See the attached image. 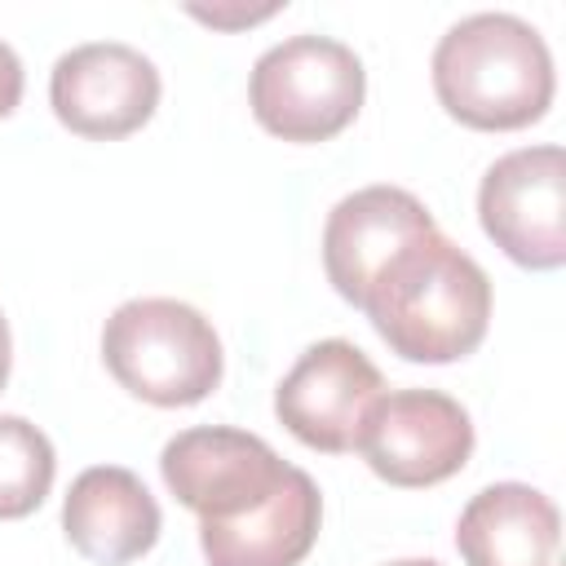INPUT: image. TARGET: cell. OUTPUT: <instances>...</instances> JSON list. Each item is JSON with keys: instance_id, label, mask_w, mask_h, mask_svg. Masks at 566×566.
I'll use <instances>...</instances> for the list:
<instances>
[{"instance_id": "18", "label": "cell", "mask_w": 566, "mask_h": 566, "mask_svg": "<svg viewBox=\"0 0 566 566\" xmlns=\"http://www.w3.org/2000/svg\"><path fill=\"white\" fill-rule=\"evenodd\" d=\"M389 566H442V562H433V557H398Z\"/></svg>"}, {"instance_id": "12", "label": "cell", "mask_w": 566, "mask_h": 566, "mask_svg": "<svg viewBox=\"0 0 566 566\" xmlns=\"http://www.w3.org/2000/svg\"><path fill=\"white\" fill-rule=\"evenodd\" d=\"M323 495L305 469L292 464L287 482L234 522H199L208 566H301L318 539Z\"/></svg>"}, {"instance_id": "16", "label": "cell", "mask_w": 566, "mask_h": 566, "mask_svg": "<svg viewBox=\"0 0 566 566\" xmlns=\"http://www.w3.org/2000/svg\"><path fill=\"white\" fill-rule=\"evenodd\" d=\"M18 102H22V62H18V53L0 40V119L13 115Z\"/></svg>"}, {"instance_id": "7", "label": "cell", "mask_w": 566, "mask_h": 566, "mask_svg": "<svg viewBox=\"0 0 566 566\" xmlns=\"http://www.w3.org/2000/svg\"><path fill=\"white\" fill-rule=\"evenodd\" d=\"M358 451L367 469L389 486H438L469 464L473 420L451 394L438 389L380 394V402L367 411Z\"/></svg>"}, {"instance_id": "13", "label": "cell", "mask_w": 566, "mask_h": 566, "mask_svg": "<svg viewBox=\"0 0 566 566\" xmlns=\"http://www.w3.org/2000/svg\"><path fill=\"white\" fill-rule=\"evenodd\" d=\"M557 535V504L526 482L482 486L455 522V548L464 566H553Z\"/></svg>"}, {"instance_id": "5", "label": "cell", "mask_w": 566, "mask_h": 566, "mask_svg": "<svg viewBox=\"0 0 566 566\" xmlns=\"http://www.w3.org/2000/svg\"><path fill=\"white\" fill-rule=\"evenodd\" d=\"M486 239L526 270L566 265V155L562 146H522L500 155L478 186Z\"/></svg>"}, {"instance_id": "14", "label": "cell", "mask_w": 566, "mask_h": 566, "mask_svg": "<svg viewBox=\"0 0 566 566\" xmlns=\"http://www.w3.org/2000/svg\"><path fill=\"white\" fill-rule=\"evenodd\" d=\"M53 442L31 420L0 411V522L35 513L53 486Z\"/></svg>"}, {"instance_id": "1", "label": "cell", "mask_w": 566, "mask_h": 566, "mask_svg": "<svg viewBox=\"0 0 566 566\" xmlns=\"http://www.w3.org/2000/svg\"><path fill=\"white\" fill-rule=\"evenodd\" d=\"M358 310L398 358L455 363L486 336L491 279L442 230H429L398 256H389Z\"/></svg>"}, {"instance_id": "11", "label": "cell", "mask_w": 566, "mask_h": 566, "mask_svg": "<svg viewBox=\"0 0 566 566\" xmlns=\"http://www.w3.org/2000/svg\"><path fill=\"white\" fill-rule=\"evenodd\" d=\"M62 531L80 557L97 566H124L155 548L164 517L133 469L93 464L71 482L62 500Z\"/></svg>"}, {"instance_id": "10", "label": "cell", "mask_w": 566, "mask_h": 566, "mask_svg": "<svg viewBox=\"0 0 566 566\" xmlns=\"http://www.w3.org/2000/svg\"><path fill=\"white\" fill-rule=\"evenodd\" d=\"M438 230L433 212L402 186H363L345 195L323 226V270L340 301L363 305L371 279L420 234Z\"/></svg>"}, {"instance_id": "4", "label": "cell", "mask_w": 566, "mask_h": 566, "mask_svg": "<svg viewBox=\"0 0 566 566\" xmlns=\"http://www.w3.org/2000/svg\"><path fill=\"white\" fill-rule=\"evenodd\" d=\"M367 93L358 53L332 35H292L265 49L248 80L252 115L283 142H327L345 133Z\"/></svg>"}, {"instance_id": "9", "label": "cell", "mask_w": 566, "mask_h": 566, "mask_svg": "<svg viewBox=\"0 0 566 566\" xmlns=\"http://www.w3.org/2000/svg\"><path fill=\"white\" fill-rule=\"evenodd\" d=\"M159 71L146 53L133 44L97 40L62 53L49 75V102L62 128L93 137V142H115L137 133L155 106H159Z\"/></svg>"}, {"instance_id": "17", "label": "cell", "mask_w": 566, "mask_h": 566, "mask_svg": "<svg viewBox=\"0 0 566 566\" xmlns=\"http://www.w3.org/2000/svg\"><path fill=\"white\" fill-rule=\"evenodd\" d=\"M9 367H13V340H9V323H4V314H0V389H4V380H9Z\"/></svg>"}, {"instance_id": "15", "label": "cell", "mask_w": 566, "mask_h": 566, "mask_svg": "<svg viewBox=\"0 0 566 566\" xmlns=\"http://www.w3.org/2000/svg\"><path fill=\"white\" fill-rule=\"evenodd\" d=\"M190 18H199V22H208V27H252V22H261V18H270V13H279V4H261V9H203V4H190L186 9Z\"/></svg>"}, {"instance_id": "8", "label": "cell", "mask_w": 566, "mask_h": 566, "mask_svg": "<svg viewBox=\"0 0 566 566\" xmlns=\"http://www.w3.org/2000/svg\"><path fill=\"white\" fill-rule=\"evenodd\" d=\"M385 380L376 363L354 345V340H318L310 345L292 371L274 389V416L283 429L327 455L358 451L367 411L380 402Z\"/></svg>"}, {"instance_id": "2", "label": "cell", "mask_w": 566, "mask_h": 566, "mask_svg": "<svg viewBox=\"0 0 566 566\" xmlns=\"http://www.w3.org/2000/svg\"><path fill=\"white\" fill-rule=\"evenodd\" d=\"M553 53L544 35L513 13L460 18L433 49V93L451 119L509 133L544 119L553 102Z\"/></svg>"}, {"instance_id": "6", "label": "cell", "mask_w": 566, "mask_h": 566, "mask_svg": "<svg viewBox=\"0 0 566 566\" xmlns=\"http://www.w3.org/2000/svg\"><path fill=\"white\" fill-rule=\"evenodd\" d=\"M159 473L177 504H186L199 522H234L265 504L287 482L292 464L279 460V451L256 433L203 424L164 447Z\"/></svg>"}, {"instance_id": "3", "label": "cell", "mask_w": 566, "mask_h": 566, "mask_svg": "<svg viewBox=\"0 0 566 566\" xmlns=\"http://www.w3.org/2000/svg\"><path fill=\"white\" fill-rule=\"evenodd\" d=\"M102 363L150 407H195L221 385L226 371L212 323L172 296L124 301L102 327Z\"/></svg>"}]
</instances>
